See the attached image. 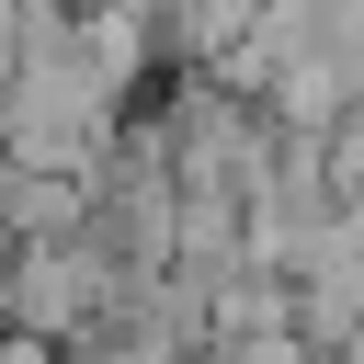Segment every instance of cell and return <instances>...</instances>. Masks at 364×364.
I'll use <instances>...</instances> for the list:
<instances>
[{
  "label": "cell",
  "instance_id": "6da1fadb",
  "mask_svg": "<svg viewBox=\"0 0 364 364\" xmlns=\"http://www.w3.org/2000/svg\"><path fill=\"white\" fill-rule=\"evenodd\" d=\"M125 284V250L91 228V239H23L11 250V296H0V330H46V341H91L102 307Z\"/></svg>",
  "mask_w": 364,
  "mask_h": 364
},
{
  "label": "cell",
  "instance_id": "7a4b0ae2",
  "mask_svg": "<svg viewBox=\"0 0 364 364\" xmlns=\"http://www.w3.org/2000/svg\"><path fill=\"white\" fill-rule=\"evenodd\" d=\"M0 364H91V341H46V330H0Z\"/></svg>",
  "mask_w": 364,
  "mask_h": 364
}]
</instances>
